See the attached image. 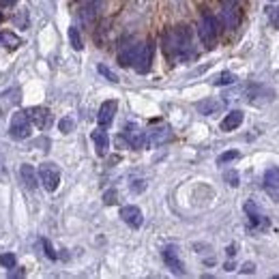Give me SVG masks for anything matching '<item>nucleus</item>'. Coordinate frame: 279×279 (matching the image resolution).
<instances>
[{
    "mask_svg": "<svg viewBox=\"0 0 279 279\" xmlns=\"http://www.w3.org/2000/svg\"><path fill=\"white\" fill-rule=\"evenodd\" d=\"M69 41H71V47L75 52H80L84 47V43H82V35H80V30L75 28V26H71L69 28Z\"/></svg>",
    "mask_w": 279,
    "mask_h": 279,
    "instance_id": "21",
    "label": "nucleus"
},
{
    "mask_svg": "<svg viewBox=\"0 0 279 279\" xmlns=\"http://www.w3.org/2000/svg\"><path fill=\"white\" fill-rule=\"evenodd\" d=\"M73 127H75V122H73L71 116H64V118H60V120H58V129H60L62 133H71Z\"/></svg>",
    "mask_w": 279,
    "mask_h": 279,
    "instance_id": "23",
    "label": "nucleus"
},
{
    "mask_svg": "<svg viewBox=\"0 0 279 279\" xmlns=\"http://www.w3.org/2000/svg\"><path fill=\"white\" fill-rule=\"evenodd\" d=\"M153 52H155V45L153 41H146V43H138L136 45V52H133V67H136L138 73H148L150 71V62H153Z\"/></svg>",
    "mask_w": 279,
    "mask_h": 279,
    "instance_id": "2",
    "label": "nucleus"
},
{
    "mask_svg": "<svg viewBox=\"0 0 279 279\" xmlns=\"http://www.w3.org/2000/svg\"><path fill=\"white\" fill-rule=\"evenodd\" d=\"M15 264H18V258H15L13 254H2V256H0V266L15 268Z\"/></svg>",
    "mask_w": 279,
    "mask_h": 279,
    "instance_id": "25",
    "label": "nucleus"
},
{
    "mask_svg": "<svg viewBox=\"0 0 279 279\" xmlns=\"http://www.w3.org/2000/svg\"><path fill=\"white\" fill-rule=\"evenodd\" d=\"M138 182V185H131V189L133 191H142V189H146V182H144V180H136Z\"/></svg>",
    "mask_w": 279,
    "mask_h": 279,
    "instance_id": "32",
    "label": "nucleus"
},
{
    "mask_svg": "<svg viewBox=\"0 0 279 279\" xmlns=\"http://www.w3.org/2000/svg\"><path fill=\"white\" fill-rule=\"evenodd\" d=\"M264 191L271 198L279 200V168L277 165H271V168L264 172Z\"/></svg>",
    "mask_w": 279,
    "mask_h": 279,
    "instance_id": "7",
    "label": "nucleus"
},
{
    "mask_svg": "<svg viewBox=\"0 0 279 279\" xmlns=\"http://www.w3.org/2000/svg\"><path fill=\"white\" fill-rule=\"evenodd\" d=\"M39 180H41V185L45 187L47 191H56L58 189V185H60V172H58V168L54 163H41V168H39Z\"/></svg>",
    "mask_w": 279,
    "mask_h": 279,
    "instance_id": "5",
    "label": "nucleus"
},
{
    "mask_svg": "<svg viewBox=\"0 0 279 279\" xmlns=\"http://www.w3.org/2000/svg\"><path fill=\"white\" fill-rule=\"evenodd\" d=\"M133 52H136V45H122L120 52H118V60H120L122 67H129L133 62Z\"/></svg>",
    "mask_w": 279,
    "mask_h": 279,
    "instance_id": "18",
    "label": "nucleus"
},
{
    "mask_svg": "<svg viewBox=\"0 0 279 279\" xmlns=\"http://www.w3.org/2000/svg\"><path fill=\"white\" fill-rule=\"evenodd\" d=\"M0 24H2V13H0Z\"/></svg>",
    "mask_w": 279,
    "mask_h": 279,
    "instance_id": "34",
    "label": "nucleus"
},
{
    "mask_svg": "<svg viewBox=\"0 0 279 279\" xmlns=\"http://www.w3.org/2000/svg\"><path fill=\"white\" fill-rule=\"evenodd\" d=\"M103 202H105V204H114V202H116V191H114V189L105 191V196H103Z\"/></svg>",
    "mask_w": 279,
    "mask_h": 279,
    "instance_id": "30",
    "label": "nucleus"
},
{
    "mask_svg": "<svg viewBox=\"0 0 279 279\" xmlns=\"http://www.w3.org/2000/svg\"><path fill=\"white\" fill-rule=\"evenodd\" d=\"M172 138V131L168 125H161V127H153L150 131L146 133V142L148 146H161V144H165L168 140Z\"/></svg>",
    "mask_w": 279,
    "mask_h": 279,
    "instance_id": "9",
    "label": "nucleus"
},
{
    "mask_svg": "<svg viewBox=\"0 0 279 279\" xmlns=\"http://www.w3.org/2000/svg\"><path fill=\"white\" fill-rule=\"evenodd\" d=\"M116 110H118V103L114 99L103 101L101 107H99V114H97V122H99V127H110L112 120H114Z\"/></svg>",
    "mask_w": 279,
    "mask_h": 279,
    "instance_id": "6",
    "label": "nucleus"
},
{
    "mask_svg": "<svg viewBox=\"0 0 279 279\" xmlns=\"http://www.w3.org/2000/svg\"><path fill=\"white\" fill-rule=\"evenodd\" d=\"M234 80H236V75H234V73L223 71V73H219L217 78L213 80V84H215V86H228V84H232Z\"/></svg>",
    "mask_w": 279,
    "mask_h": 279,
    "instance_id": "22",
    "label": "nucleus"
},
{
    "mask_svg": "<svg viewBox=\"0 0 279 279\" xmlns=\"http://www.w3.org/2000/svg\"><path fill=\"white\" fill-rule=\"evenodd\" d=\"M20 176H21V182H24L28 189H37V182H39V174L35 172L30 163H24L20 168Z\"/></svg>",
    "mask_w": 279,
    "mask_h": 279,
    "instance_id": "14",
    "label": "nucleus"
},
{
    "mask_svg": "<svg viewBox=\"0 0 279 279\" xmlns=\"http://www.w3.org/2000/svg\"><path fill=\"white\" fill-rule=\"evenodd\" d=\"M125 138H127V142L131 144L133 148H142L144 146V131L140 129L138 125H133V122H129V125L125 127Z\"/></svg>",
    "mask_w": 279,
    "mask_h": 279,
    "instance_id": "12",
    "label": "nucleus"
},
{
    "mask_svg": "<svg viewBox=\"0 0 279 279\" xmlns=\"http://www.w3.org/2000/svg\"><path fill=\"white\" fill-rule=\"evenodd\" d=\"M174 30V41H176V54L179 58H191L193 47H191V30L187 26H176Z\"/></svg>",
    "mask_w": 279,
    "mask_h": 279,
    "instance_id": "4",
    "label": "nucleus"
},
{
    "mask_svg": "<svg viewBox=\"0 0 279 279\" xmlns=\"http://www.w3.org/2000/svg\"><path fill=\"white\" fill-rule=\"evenodd\" d=\"M243 118H245V116H243V112H240V110H232V112H230V114L221 120V131H234L236 127H240Z\"/></svg>",
    "mask_w": 279,
    "mask_h": 279,
    "instance_id": "16",
    "label": "nucleus"
},
{
    "mask_svg": "<svg viewBox=\"0 0 279 279\" xmlns=\"http://www.w3.org/2000/svg\"><path fill=\"white\" fill-rule=\"evenodd\" d=\"M41 243H43V249H45V256L50 258V260H56V251H54V247L52 243L47 239H41Z\"/></svg>",
    "mask_w": 279,
    "mask_h": 279,
    "instance_id": "29",
    "label": "nucleus"
},
{
    "mask_svg": "<svg viewBox=\"0 0 279 279\" xmlns=\"http://www.w3.org/2000/svg\"><path fill=\"white\" fill-rule=\"evenodd\" d=\"M163 262L168 264V268L174 275H185V266H182L180 258H179V249L176 247H165L163 249Z\"/></svg>",
    "mask_w": 279,
    "mask_h": 279,
    "instance_id": "8",
    "label": "nucleus"
},
{
    "mask_svg": "<svg viewBox=\"0 0 279 279\" xmlns=\"http://www.w3.org/2000/svg\"><path fill=\"white\" fill-rule=\"evenodd\" d=\"M9 133L13 140H28L32 133V120L28 118L26 112H15L13 118H11L9 125Z\"/></svg>",
    "mask_w": 279,
    "mask_h": 279,
    "instance_id": "3",
    "label": "nucleus"
},
{
    "mask_svg": "<svg viewBox=\"0 0 279 279\" xmlns=\"http://www.w3.org/2000/svg\"><path fill=\"white\" fill-rule=\"evenodd\" d=\"M223 179H225V182H228L230 187H239V180H240V179H239V174H236L234 170H228V172H225Z\"/></svg>",
    "mask_w": 279,
    "mask_h": 279,
    "instance_id": "26",
    "label": "nucleus"
},
{
    "mask_svg": "<svg viewBox=\"0 0 279 279\" xmlns=\"http://www.w3.org/2000/svg\"><path fill=\"white\" fill-rule=\"evenodd\" d=\"M26 114H28V118L35 122L37 127L45 129L47 125H50V110H47V107L35 105V107H30V110H26Z\"/></svg>",
    "mask_w": 279,
    "mask_h": 279,
    "instance_id": "11",
    "label": "nucleus"
},
{
    "mask_svg": "<svg viewBox=\"0 0 279 279\" xmlns=\"http://www.w3.org/2000/svg\"><path fill=\"white\" fill-rule=\"evenodd\" d=\"M196 107H198V112H200V114L211 116V114H215L217 110H221V107H223V101H219V99H204V101H200V103H198Z\"/></svg>",
    "mask_w": 279,
    "mask_h": 279,
    "instance_id": "17",
    "label": "nucleus"
},
{
    "mask_svg": "<svg viewBox=\"0 0 279 279\" xmlns=\"http://www.w3.org/2000/svg\"><path fill=\"white\" fill-rule=\"evenodd\" d=\"M239 159V150H228V153L219 155V163H228V161Z\"/></svg>",
    "mask_w": 279,
    "mask_h": 279,
    "instance_id": "28",
    "label": "nucleus"
},
{
    "mask_svg": "<svg viewBox=\"0 0 279 279\" xmlns=\"http://www.w3.org/2000/svg\"><path fill=\"white\" fill-rule=\"evenodd\" d=\"M161 45H163V52L170 60H176L179 54H176V41H174V30H165L163 39H161Z\"/></svg>",
    "mask_w": 279,
    "mask_h": 279,
    "instance_id": "15",
    "label": "nucleus"
},
{
    "mask_svg": "<svg viewBox=\"0 0 279 279\" xmlns=\"http://www.w3.org/2000/svg\"><path fill=\"white\" fill-rule=\"evenodd\" d=\"M90 138H93V142H95L97 155L103 157V155L107 153V148H110V138H107V133L103 131V129H97V131L90 133Z\"/></svg>",
    "mask_w": 279,
    "mask_h": 279,
    "instance_id": "13",
    "label": "nucleus"
},
{
    "mask_svg": "<svg viewBox=\"0 0 279 279\" xmlns=\"http://www.w3.org/2000/svg\"><path fill=\"white\" fill-rule=\"evenodd\" d=\"M254 271H256V266L251 264V262H249V264H245V266H243V273H254Z\"/></svg>",
    "mask_w": 279,
    "mask_h": 279,
    "instance_id": "33",
    "label": "nucleus"
},
{
    "mask_svg": "<svg viewBox=\"0 0 279 279\" xmlns=\"http://www.w3.org/2000/svg\"><path fill=\"white\" fill-rule=\"evenodd\" d=\"M97 71H99L101 75H103L105 80H110L112 84H116V82H118V75H116L114 71H112V69H107L105 64H99V67H97Z\"/></svg>",
    "mask_w": 279,
    "mask_h": 279,
    "instance_id": "24",
    "label": "nucleus"
},
{
    "mask_svg": "<svg viewBox=\"0 0 279 279\" xmlns=\"http://www.w3.org/2000/svg\"><path fill=\"white\" fill-rule=\"evenodd\" d=\"M245 211L249 213V221H251V225H254V228H258V225L262 223V215L258 213V206L254 202H247L245 204Z\"/></svg>",
    "mask_w": 279,
    "mask_h": 279,
    "instance_id": "19",
    "label": "nucleus"
},
{
    "mask_svg": "<svg viewBox=\"0 0 279 279\" xmlns=\"http://www.w3.org/2000/svg\"><path fill=\"white\" fill-rule=\"evenodd\" d=\"M120 217H122V221H125L127 225H131V228H136V230L144 223L142 211H140L138 206H133V204H129V206H122L120 208Z\"/></svg>",
    "mask_w": 279,
    "mask_h": 279,
    "instance_id": "10",
    "label": "nucleus"
},
{
    "mask_svg": "<svg viewBox=\"0 0 279 279\" xmlns=\"http://www.w3.org/2000/svg\"><path fill=\"white\" fill-rule=\"evenodd\" d=\"M15 4H18V0H0V7H4V9L15 7Z\"/></svg>",
    "mask_w": 279,
    "mask_h": 279,
    "instance_id": "31",
    "label": "nucleus"
},
{
    "mask_svg": "<svg viewBox=\"0 0 279 279\" xmlns=\"http://www.w3.org/2000/svg\"><path fill=\"white\" fill-rule=\"evenodd\" d=\"M268 20H271L273 28L279 30V7H271V9H268Z\"/></svg>",
    "mask_w": 279,
    "mask_h": 279,
    "instance_id": "27",
    "label": "nucleus"
},
{
    "mask_svg": "<svg viewBox=\"0 0 279 279\" xmlns=\"http://www.w3.org/2000/svg\"><path fill=\"white\" fill-rule=\"evenodd\" d=\"M271 2H277V0H271Z\"/></svg>",
    "mask_w": 279,
    "mask_h": 279,
    "instance_id": "35",
    "label": "nucleus"
},
{
    "mask_svg": "<svg viewBox=\"0 0 279 279\" xmlns=\"http://www.w3.org/2000/svg\"><path fill=\"white\" fill-rule=\"evenodd\" d=\"M0 41H2L4 45H9V50H18V47L21 45V39L20 37H15L13 32H2V35H0Z\"/></svg>",
    "mask_w": 279,
    "mask_h": 279,
    "instance_id": "20",
    "label": "nucleus"
},
{
    "mask_svg": "<svg viewBox=\"0 0 279 279\" xmlns=\"http://www.w3.org/2000/svg\"><path fill=\"white\" fill-rule=\"evenodd\" d=\"M198 35H200V41L206 50H213L215 43H217L219 37V24L217 20L213 18L211 13H204L200 20V26H198Z\"/></svg>",
    "mask_w": 279,
    "mask_h": 279,
    "instance_id": "1",
    "label": "nucleus"
}]
</instances>
